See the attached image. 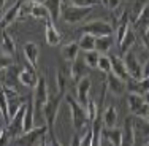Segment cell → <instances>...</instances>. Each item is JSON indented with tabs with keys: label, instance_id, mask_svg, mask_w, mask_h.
I'll return each mask as SVG.
<instances>
[{
	"label": "cell",
	"instance_id": "3957f363",
	"mask_svg": "<svg viewBox=\"0 0 149 146\" xmlns=\"http://www.w3.org/2000/svg\"><path fill=\"white\" fill-rule=\"evenodd\" d=\"M48 132L46 124L40 127H32L30 130L22 132L21 135H17L11 140L13 145H27V146H35V145H41L43 143V137Z\"/></svg>",
	"mask_w": 149,
	"mask_h": 146
},
{
	"label": "cell",
	"instance_id": "44dd1931",
	"mask_svg": "<svg viewBox=\"0 0 149 146\" xmlns=\"http://www.w3.org/2000/svg\"><path fill=\"white\" fill-rule=\"evenodd\" d=\"M122 145H135V133H133V122L132 117H125L124 121V127L122 129Z\"/></svg>",
	"mask_w": 149,
	"mask_h": 146
},
{
	"label": "cell",
	"instance_id": "1f68e13d",
	"mask_svg": "<svg viewBox=\"0 0 149 146\" xmlns=\"http://www.w3.org/2000/svg\"><path fill=\"white\" fill-rule=\"evenodd\" d=\"M65 87H67V80H65V75H63L62 70L57 72V91L65 94Z\"/></svg>",
	"mask_w": 149,
	"mask_h": 146
},
{
	"label": "cell",
	"instance_id": "277c9868",
	"mask_svg": "<svg viewBox=\"0 0 149 146\" xmlns=\"http://www.w3.org/2000/svg\"><path fill=\"white\" fill-rule=\"evenodd\" d=\"M67 103L70 106V113H72V124H73V129L81 132L84 127L89 124V119H87V115H86V110H84L83 105H79L73 97L67 95L65 97Z\"/></svg>",
	"mask_w": 149,
	"mask_h": 146
},
{
	"label": "cell",
	"instance_id": "9c48e42d",
	"mask_svg": "<svg viewBox=\"0 0 149 146\" xmlns=\"http://www.w3.org/2000/svg\"><path fill=\"white\" fill-rule=\"evenodd\" d=\"M22 3V0H16L15 3L8 6L3 11V15H0V30H5L8 26H11L15 21H17V13H19V6Z\"/></svg>",
	"mask_w": 149,
	"mask_h": 146
},
{
	"label": "cell",
	"instance_id": "d4e9b609",
	"mask_svg": "<svg viewBox=\"0 0 149 146\" xmlns=\"http://www.w3.org/2000/svg\"><path fill=\"white\" fill-rule=\"evenodd\" d=\"M94 45H95V37H94V35L83 32L79 41H78L79 51H91V49H94Z\"/></svg>",
	"mask_w": 149,
	"mask_h": 146
},
{
	"label": "cell",
	"instance_id": "7c38bea8",
	"mask_svg": "<svg viewBox=\"0 0 149 146\" xmlns=\"http://www.w3.org/2000/svg\"><path fill=\"white\" fill-rule=\"evenodd\" d=\"M106 91H109L113 95L119 97L125 92V81L116 76L113 72H108L106 73Z\"/></svg>",
	"mask_w": 149,
	"mask_h": 146
},
{
	"label": "cell",
	"instance_id": "8d00e7d4",
	"mask_svg": "<svg viewBox=\"0 0 149 146\" xmlns=\"http://www.w3.org/2000/svg\"><path fill=\"white\" fill-rule=\"evenodd\" d=\"M70 145H73V146H79V133H74L73 135V138H72V141H70Z\"/></svg>",
	"mask_w": 149,
	"mask_h": 146
},
{
	"label": "cell",
	"instance_id": "83f0119b",
	"mask_svg": "<svg viewBox=\"0 0 149 146\" xmlns=\"http://www.w3.org/2000/svg\"><path fill=\"white\" fill-rule=\"evenodd\" d=\"M95 68H98L100 72H103L105 75L108 72H111V60H109V56H106V54H100V56H98L97 67H95Z\"/></svg>",
	"mask_w": 149,
	"mask_h": 146
},
{
	"label": "cell",
	"instance_id": "7a4b0ae2",
	"mask_svg": "<svg viewBox=\"0 0 149 146\" xmlns=\"http://www.w3.org/2000/svg\"><path fill=\"white\" fill-rule=\"evenodd\" d=\"M94 6H76V5H63L62 0V8H60V17L67 24H79L86 21L91 16Z\"/></svg>",
	"mask_w": 149,
	"mask_h": 146
},
{
	"label": "cell",
	"instance_id": "5bb4252c",
	"mask_svg": "<svg viewBox=\"0 0 149 146\" xmlns=\"http://www.w3.org/2000/svg\"><path fill=\"white\" fill-rule=\"evenodd\" d=\"M45 37H46V43L49 46H57L62 41V35L56 29L54 22L49 19H45Z\"/></svg>",
	"mask_w": 149,
	"mask_h": 146
},
{
	"label": "cell",
	"instance_id": "8fae6325",
	"mask_svg": "<svg viewBox=\"0 0 149 146\" xmlns=\"http://www.w3.org/2000/svg\"><path fill=\"white\" fill-rule=\"evenodd\" d=\"M125 91L133 92L140 95H148L149 86H148V78H132L129 76L125 81Z\"/></svg>",
	"mask_w": 149,
	"mask_h": 146
},
{
	"label": "cell",
	"instance_id": "30bf717a",
	"mask_svg": "<svg viewBox=\"0 0 149 146\" xmlns=\"http://www.w3.org/2000/svg\"><path fill=\"white\" fill-rule=\"evenodd\" d=\"M124 65H125V68H127V72H129V76H132V78H141V62L136 59V56L133 54L132 51H127V52H124Z\"/></svg>",
	"mask_w": 149,
	"mask_h": 146
},
{
	"label": "cell",
	"instance_id": "ac0fdd59",
	"mask_svg": "<svg viewBox=\"0 0 149 146\" xmlns=\"http://www.w3.org/2000/svg\"><path fill=\"white\" fill-rule=\"evenodd\" d=\"M0 48H2V54L6 56H15L16 54V41L8 32H2V41H0Z\"/></svg>",
	"mask_w": 149,
	"mask_h": 146
},
{
	"label": "cell",
	"instance_id": "d590c367",
	"mask_svg": "<svg viewBox=\"0 0 149 146\" xmlns=\"http://www.w3.org/2000/svg\"><path fill=\"white\" fill-rule=\"evenodd\" d=\"M105 2V5H106V8L108 10H116V8H119V5H120V0H103Z\"/></svg>",
	"mask_w": 149,
	"mask_h": 146
},
{
	"label": "cell",
	"instance_id": "2e32d148",
	"mask_svg": "<svg viewBox=\"0 0 149 146\" xmlns=\"http://www.w3.org/2000/svg\"><path fill=\"white\" fill-rule=\"evenodd\" d=\"M109 60H111V72L116 75V76H119L120 80L127 81V78H129V72H127L125 65H124V60L120 56H109Z\"/></svg>",
	"mask_w": 149,
	"mask_h": 146
},
{
	"label": "cell",
	"instance_id": "ffe728a7",
	"mask_svg": "<svg viewBox=\"0 0 149 146\" xmlns=\"http://www.w3.org/2000/svg\"><path fill=\"white\" fill-rule=\"evenodd\" d=\"M102 117H103V127L105 129H113V127H118V110L114 106H108L105 110V113H102Z\"/></svg>",
	"mask_w": 149,
	"mask_h": 146
},
{
	"label": "cell",
	"instance_id": "ba28073f",
	"mask_svg": "<svg viewBox=\"0 0 149 146\" xmlns=\"http://www.w3.org/2000/svg\"><path fill=\"white\" fill-rule=\"evenodd\" d=\"M91 87H92V81L86 75L81 80L76 81V102L79 105L86 106L87 100H89V95H91Z\"/></svg>",
	"mask_w": 149,
	"mask_h": 146
},
{
	"label": "cell",
	"instance_id": "4dcf8cb0",
	"mask_svg": "<svg viewBox=\"0 0 149 146\" xmlns=\"http://www.w3.org/2000/svg\"><path fill=\"white\" fill-rule=\"evenodd\" d=\"M148 6V0H135L133 3V10H132V22H135L136 21L138 15L141 13V10L146 8Z\"/></svg>",
	"mask_w": 149,
	"mask_h": 146
},
{
	"label": "cell",
	"instance_id": "8992f818",
	"mask_svg": "<svg viewBox=\"0 0 149 146\" xmlns=\"http://www.w3.org/2000/svg\"><path fill=\"white\" fill-rule=\"evenodd\" d=\"M49 97V92H48V84H46V78L45 76H40L33 87V95H32V100H33V110L35 113L37 111H41L45 102L48 100Z\"/></svg>",
	"mask_w": 149,
	"mask_h": 146
},
{
	"label": "cell",
	"instance_id": "7402d4cb",
	"mask_svg": "<svg viewBox=\"0 0 149 146\" xmlns=\"http://www.w3.org/2000/svg\"><path fill=\"white\" fill-rule=\"evenodd\" d=\"M45 6L48 10L49 21L56 22L60 17V8H62V0H45Z\"/></svg>",
	"mask_w": 149,
	"mask_h": 146
},
{
	"label": "cell",
	"instance_id": "f546056e",
	"mask_svg": "<svg viewBox=\"0 0 149 146\" xmlns=\"http://www.w3.org/2000/svg\"><path fill=\"white\" fill-rule=\"evenodd\" d=\"M73 65H72V76H73V80L74 81H78V80H81V78H83L84 76V72H83V68H84V65H86V64H81V62H76V59H74L73 60ZM87 67V65H86Z\"/></svg>",
	"mask_w": 149,
	"mask_h": 146
},
{
	"label": "cell",
	"instance_id": "603a6c76",
	"mask_svg": "<svg viewBox=\"0 0 149 146\" xmlns=\"http://www.w3.org/2000/svg\"><path fill=\"white\" fill-rule=\"evenodd\" d=\"M78 52H79V46H78V41H72V43H67L60 48V54L62 57L67 60V62H73L74 59L78 57Z\"/></svg>",
	"mask_w": 149,
	"mask_h": 146
},
{
	"label": "cell",
	"instance_id": "f1b7e54d",
	"mask_svg": "<svg viewBox=\"0 0 149 146\" xmlns=\"http://www.w3.org/2000/svg\"><path fill=\"white\" fill-rule=\"evenodd\" d=\"M0 111H2V117L5 122H8V98L3 91V87L0 89Z\"/></svg>",
	"mask_w": 149,
	"mask_h": 146
},
{
	"label": "cell",
	"instance_id": "ab89813d",
	"mask_svg": "<svg viewBox=\"0 0 149 146\" xmlns=\"http://www.w3.org/2000/svg\"><path fill=\"white\" fill-rule=\"evenodd\" d=\"M0 119H3V117H2V111H0Z\"/></svg>",
	"mask_w": 149,
	"mask_h": 146
},
{
	"label": "cell",
	"instance_id": "74e56055",
	"mask_svg": "<svg viewBox=\"0 0 149 146\" xmlns=\"http://www.w3.org/2000/svg\"><path fill=\"white\" fill-rule=\"evenodd\" d=\"M5 127H6V122H5L3 119H0V135L5 132Z\"/></svg>",
	"mask_w": 149,
	"mask_h": 146
},
{
	"label": "cell",
	"instance_id": "cb8c5ba5",
	"mask_svg": "<svg viewBox=\"0 0 149 146\" xmlns=\"http://www.w3.org/2000/svg\"><path fill=\"white\" fill-rule=\"evenodd\" d=\"M136 43V35H135V32L129 27V30L125 32V35L122 37V40L119 41V52L120 54H124V52H127L129 49H132V46Z\"/></svg>",
	"mask_w": 149,
	"mask_h": 146
},
{
	"label": "cell",
	"instance_id": "5b68a950",
	"mask_svg": "<svg viewBox=\"0 0 149 146\" xmlns=\"http://www.w3.org/2000/svg\"><path fill=\"white\" fill-rule=\"evenodd\" d=\"M81 32L91 34V35H94V37H102V35H113L114 34V27H113V24H109L108 21L95 19V21H92V22L81 27Z\"/></svg>",
	"mask_w": 149,
	"mask_h": 146
},
{
	"label": "cell",
	"instance_id": "d6a6232c",
	"mask_svg": "<svg viewBox=\"0 0 149 146\" xmlns=\"http://www.w3.org/2000/svg\"><path fill=\"white\" fill-rule=\"evenodd\" d=\"M13 64H15V60L11 59V56H6V54L0 56V70L10 68V65H13Z\"/></svg>",
	"mask_w": 149,
	"mask_h": 146
},
{
	"label": "cell",
	"instance_id": "836d02e7",
	"mask_svg": "<svg viewBox=\"0 0 149 146\" xmlns=\"http://www.w3.org/2000/svg\"><path fill=\"white\" fill-rule=\"evenodd\" d=\"M70 2L76 6H95L100 3V0H70Z\"/></svg>",
	"mask_w": 149,
	"mask_h": 146
},
{
	"label": "cell",
	"instance_id": "4fadbf2b",
	"mask_svg": "<svg viewBox=\"0 0 149 146\" xmlns=\"http://www.w3.org/2000/svg\"><path fill=\"white\" fill-rule=\"evenodd\" d=\"M24 51V57H26V62L29 64L32 68L37 70L38 67V59H40V48H38L37 43L33 41H27L22 48Z\"/></svg>",
	"mask_w": 149,
	"mask_h": 146
},
{
	"label": "cell",
	"instance_id": "4316f807",
	"mask_svg": "<svg viewBox=\"0 0 149 146\" xmlns=\"http://www.w3.org/2000/svg\"><path fill=\"white\" fill-rule=\"evenodd\" d=\"M98 56H100V52L95 51V49H91V51H84V60H83V62L86 64L87 67H91V68H95V67H97Z\"/></svg>",
	"mask_w": 149,
	"mask_h": 146
},
{
	"label": "cell",
	"instance_id": "e0dca14e",
	"mask_svg": "<svg viewBox=\"0 0 149 146\" xmlns=\"http://www.w3.org/2000/svg\"><path fill=\"white\" fill-rule=\"evenodd\" d=\"M148 95H140V94H133V92H129V95H127V106H129L130 113H132L133 116L138 115V111H140L141 105H143L144 102L148 100Z\"/></svg>",
	"mask_w": 149,
	"mask_h": 146
},
{
	"label": "cell",
	"instance_id": "484cf974",
	"mask_svg": "<svg viewBox=\"0 0 149 146\" xmlns=\"http://www.w3.org/2000/svg\"><path fill=\"white\" fill-rule=\"evenodd\" d=\"M30 16L35 17V19H49L48 16V10H46L45 3H32L30 8Z\"/></svg>",
	"mask_w": 149,
	"mask_h": 146
},
{
	"label": "cell",
	"instance_id": "e575fe53",
	"mask_svg": "<svg viewBox=\"0 0 149 146\" xmlns=\"http://www.w3.org/2000/svg\"><path fill=\"white\" fill-rule=\"evenodd\" d=\"M136 117H141V119L149 121V103H148V100L141 105V108H140V111H138Z\"/></svg>",
	"mask_w": 149,
	"mask_h": 146
},
{
	"label": "cell",
	"instance_id": "6da1fadb",
	"mask_svg": "<svg viewBox=\"0 0 149 146\" xmlns=\"http://www.w3.org/2000/svg\"><path fill=\"white\" fill-rule=\"evenodd\" d=\"M62 98H63L62 92H57L56 95H49L48 100L45 102L43 108H41V113H43V117H45V124L48 127L46 135L51 137V140H49L51 145H60V141L56 140L54 124H56V119H57V115H59V108H60V103H62Z\"/></svg>",
	"mask_w": 149,
	"mask_h": 146
},
{
	"label": "cell",
	"instance_id": "d6986e66",
	"mask_svg": "<svg viewBox=\"0 0 149 146\" xmlns=\"http://www.w3.org/2000/svg\"><path fill=\"white\" fill-rule=\"evenodd\" d=\"M113 45H114V38H113V35H102V37H95L94 49L98 51L100 54H106V52L111 49Z\"/></svg>",
	"mask_w": 149,
	"mask_h": 146
},
{
	"label": "cell",
	"instance_id": "52a82bcc",
	"mask_svg": "<svg viewBox=\"0 0 149 146\" xmlns=\"http://www.w3.org/2000/svg\"><path fill=\"white\" fill-rule=\"evenodd\" d=\"M24 110H26V102H24L22 106L16 111V115L6 122V132L10 133L11 140L24 132Z\"/></svg>",
	"mask_w": 149,
	"mask_h": 146
},
{
	"label": "cell",
	"instance_id": "f35d334b",
	"mask_svg": "<svg viewBox=\"0 0 149 146\" xmlns=\"http://www.w3.org/2000/svg\"><path fill=\"white\" fill-rule=\"evenodd\" d=\"M32 3H45V0H30Z\"/></svg>",
	"mask_w": 149,
	"mask_h": 146
},
{
	"label": "cell",
	"instance_id": "9a60e30c",
	"mask_svg": "<svg viewBox=\"0 0 149 146\" xmlns=\"http://www.w3.org/2000/svg\"><path fill=\"white\" fill-rule=\"evenodd\" d=\"M17 80H19V83L22 84V86L33 89L35 84H37V81H38V76H37V73H35V68H32L29 64H27L26 70H19Z\"/></svg>",
	"mask_w": 149,
	"mask_h": 146
}]
</instances>
